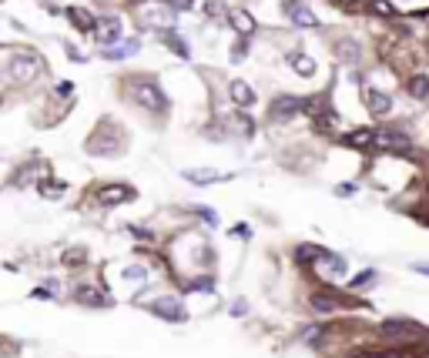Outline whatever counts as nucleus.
<instances>
[{"instance_id":"1","label":"nucleus","mask_w":429,"mask_h":358,"mask_svg":"<svg viewBox=\"0 0 429 358\" xmlns=\"http://www.w3.org/2000/svg\"><path fill=\"white\" fill-rule=\"evenodd\" d=\"M127 94H131V101L138 107H145L151 114H165L168 111V98L161 94V84H154L151 77H131L127 80Z\"/></svg>"},{"instance_id":"2","label":"nucleus","mask_w":429,"mask_h":358,"mask_svg":"<svg viewBox=\"0 0 429 358\" xmlns=\"http://www.w3.org/2000/svg\"><path fill=\"white\" fill-rule=\"evenodd\" d=\"M7 74H10L14 84H30V80H37L44 74V60H41L37 51H21L14 57H7Z\"/></svg>"},{"instance_id":"3","label":"nucleus","mask_w":429,"mask_h":358,"mask_svg":"<svg viewBox=\"0 0 429 358\" xmlns=\"http://www.w3.org/2000/svg\"><path fill=\"white\" fill-rule=\"evenodd\" d=\"M346 144H349V148H359V151H369V148H379V134L369 128H355L346 134Z\"/></svg>"},{"instance_id":"4","label":"nucleus","mask_w":429,"mask_h":358,"mask_svg":"<svg viewBox=\"0 0 429 358\" xmlns=\"http://www.w3.org/2000/svg\"><path fill=\"white\" fill-rule=\"evenodd\" d=\"M94 37L101 41L104 47L118 44V41H121V17H107V21H101V24H98V30H94Z\"/></svg>"},{"instance_id":"5","label":"nucleus","mask_w":429,"mask_h":358,"mask_svg":"<svg viewBox=\"0 0 429 358\" xmlns=\"http://www.w3.org/2000/svg\"><path fill=\"white\" fill-rule=\"evenodd\" d=\"M285 14H289V17H292L299 27H315V24H319V21H315V14H312L305 3H299V0H289V3H285Z\"/></svg>"},{"instance_id":"6","label":"nucleus","mask_w":429,"mask_h":358,"mask_svg":"<svg viewBox=\"0 0 429 358\" xmlns=\"http://www.w3.org/2000/svg\"><path fill=\"white\" fill-rule=\"evenodd\" d=\"M134 198V188H127V184H107L101 191V201L104 205H125Z\"/></svg>"},{"instance_id":"7","label":"nucleus","mask_w":429,"mask_h":358,"mask_svg":"<svg viewBox=\"0 0 429 358\" xmlns=\"http://www.w3.org/2000/svg\"><path fill=\"white\" fill-rule=\"evenodd\" d=\"M228 24L235 27L242 37H252L255 34V17L249 10H228Z\"/></svg>"},{"instance_id":"8","label":"nucleus","mask_w":429,"mask_h":358,"mask_svg":"<svg viewBox=\"0 0 429 358\" xmlns=\"http://www.w3.org/2000/svg\"><path fill=\"white\" fill-rule=\"evenodd\" d=\"M305 104L308 101H302V98H278L275 104H272V114L275 118H292V114H299Z\"/></svg>"},{"instance_id":"9","label":"nucleus","mask_w":429,"mask_h":358,"mask_svg":"<svg viewBox=\"0 0 429 358\" xmlns=\"http://www.w3.org/2000/svg\"><path fill=\"white\" fill-rule=\"evenodd\" d=\"M228 94H231V101L242 104V107L255 104V91L245 84V80H231V84H228Z\"/></svg>"},{"instance_id":"10","label":"nucleus","mask_w":429,"mask_h":358,"mask_svg":"<svg viewBox=\"0 0 429 358\" xmlns=\"http://www.w3.org/2000/svg\"><path fill=\"white\" fill-rule=\"evenodd\" d=\"M335 57L346 64H359L362 60V47L355 41H335Z\"/></svg>"},{"instance_id":"11","label":"nucleus","mask_w":429,"mask_h":358,"mask_svg":"<svg viewBox=\"0 0 429 358\" xmlns=\"http://www.w3.org/2000/svg\"><path fill=\"white\" fill-rule=\"evenodd\" d=\"M67 17H71V24L81 27V30H98V21H94L87 10H81V7H71V10H67Z\"/></svg>"},{"instance_id":"12","label":"nucleus","mask_w":429,"mask_h":358,"mask_svg":"<svg viewBox=\"0 0 429 358\" xmlns=\"http://www.w3.org/2000/svg\"><path fill=\"white\" fill-rule=\"evenodd\" d=\"M406 91H409L412 98H419V101H426V98H429V77H426V74H416V77H409V84H406Z\"/></svg>"},{"instance_id":"13","label":"nucleus","mask_w":429,"mask_h":358,"mask_svg":"<svg viewBox=\"0 0 429 358\" xmlns=\"http://www.w3.org/2000/svg\"><path fill=\"white\" fill-rule=\"evenodd\" d=\"M379 148H393V151H403L406 137L399 131H379Z\"/></svg>"},{"instance_id":"14","label":"nucleus","mask_w":429,"mask_h":358,"mask_svg":"<svg viewBox=\"0 0 429 358\" xmlns=\"http://www.w3.org/2000/svg\"><path fill=\"white\" fill-rule=\"evenodd\" d=\"M289 64H292V67H295L302 77L315 74V60H312V57H305V54H292V57H289Z\"/></svg>"},{"instance_id":"15","label":"nucleus","mask_w":429,"mask_h":358,"mask_svg":"<svg viewBox=\"0 0 429 358\" xmlns=\"http://www.w3.org/2000/svg\"><path fill=\"white\" fill-rule=\"evenodd\" d=\"M369 107H373V114H389V111H393V101H389L382 91H369Z\"/></svg>"},{"instance_id":"16","label":"nucleus","mask_w":429,"mask_h":358,"mask_svg":"<svg viewBox=\"0 0 429 358\" xmlns=\"http://www.w3.org/2000/svg\"><path fill=\"white\" fill-rule=\"evenodd\" d=\"M161 41H165V44H168L178 57H185V60H188V44H181V37H178L175 30H161Z\"/></svg>"},{"instance_id":"17","label":"nucleus","mask_w":429,"mask_h":358,"mask_svg":"<svg viewBox=\"0 0 429 358\" xmlns=\"http://www.w3.org/2000/svg\"><path fill=\"white\" fill-rule=\"evenodd\" d=\"M154 311H161V315H168V318H181V308H178V302H171V298H161V302L154 305Z\"/></svg>"},{"instance_id":"18","label":"nucleus","mask_w":429,"mask_h":358,"mask_svg":"<svg viewBox=\"0 0 429 358\" xmlns=\"http://www.w3.org/2000/svg\"><path fill=\"white\" fill-rule=\"evenodd\" d=\"M138 51V41H127L125 47H114V51H107V57H111V60H125L127 54H134Z\"/></svg>"},{"instance_id":"19","label":"nucleus","mask_w":429,"mask_h":358,"mask_svg":"<svg viewBox=\"0 0 429 358\" xmlns=\"http://www.w3.org/2000/svg\"><path fill=\"white\" fill-rule=\"evenodd\" d=\"M382 332L386 335H412V328H409V322H386Z\"/></svg>"},{"instance_id":"20","label":"nucleus","mask_w":429,"mask_h":358,"mask_svg":"<svg viewBox=\"0 0 429 358\" xmlns=\"http://www.w3.org/2000/svg\"><path fill=\"white\" fill-rule=\"evenodd\" d=\"M77 302H87V305H101V295L94 288H77Z\"/></svg>"},{"instance_id":"21","label":"nucleus","mask_w":429,"mask_h":358,"mask_svg":"<svg viewBox=\"0 0 429 358\" xmlns=\"http://www.w3.org/2000/svg\"><path fill=\"white\" fill-rule=\"evenodd\" d=\"M312 308H319V311H332L335 308V302H332V295H312Z\"/></svg>"},{"instance_id":"22","label":"nucleus","mask_w":429,"mask_h":358,"mask_svg":"<svg viewBox=\"0 0 429 358\" xmlns=\"http://www.w3.org/2000/svg\"><path fill=\"white\" fill-rule=\"evenodd\" d=\"M205 14H208V17H225L228 10L222 0H208V3H205Z\"/></svg>"},{"instance_id":"23","label":"nucleus","mask_w":429,"mask_h":358,"mask_svg":"<svg viewBox=\"0 0 429 358\" xmlns=\"http://www.w3.org/2000/svg\"><path fill=\"white\" fill-rule=\"evenodd\" d=\"M359 358H419V355H412V352H366Z\"/></svg>"},{"instance_id":"24","label":"nucleus","mask_w":429,"mask_h":358,"mask_svg":"<svg viewBox=\"0 0 429 358\" xmlns=\"http://www.w3.org/2000/svg\"><path fill=\"white\" fill-rule=\"evenodd\" d=\"M61 191H64V184H57V181H44V184H41V194H44V198H61Z\"/></svg>"},{"instance_id":"25","label":"nucleus","mask_w":429,"mask_h":358,"mask_svg":"<svg viewBox=\"0 0 429 358\" xmlns=\"http://www.w3.org/2000/svg\"><path fill=\"white\" fill-rule=\"evenodd\" d=\"M369 7H373L376 14H382V17H393V14H396V7H393V3H386V0H373Z\"/></svg>"},{"instance_id":"26","label":"nucleus","mask_w":429,"mask_h":358,"mask_svg":"<svg viewBox=\"0 0 429 358\" xmlns=\"http://www.w3.org/2000/svg\"><path fill=\"white\" fill-rule=\"evenodd\" d=\"M188 178H191V181H218V178H225V175H211V171H188Z\"/></svg>"},{"instance_id":"27","label":"nucleus","mask_w":429,"mask_h":358,"mask_svg":"<svg viewBox=\"0 0 429 358\" xmlns=\"http://www.w3.org/2000/svg\"><path fill=\"white\" fill-rule=\"evenodd\" d=\"M295 258H299V261H312V258H319V251H315V248H299Z\"/></svg>"},{"instance_id":"28","label":"nucleus","mask_w":429,"mask_h":358,"mask_svg":"<svg viewBox=\"0 0 429 358\" xmlns=\"http://www.w3.org/2000/svg\"><path fill=\"white\" fill-rule=\"evenodd\" d=\"M165 3H168L171 10H188V7H191L195 0H165Z\"/></svg>"},{"instance_id":"29","label":"nucleus","mask_w":429,"mask_h":358,"mask_svg":"<svg viewBox=\"0 0 429 358\" xmlns=\"http://www.w3.org/2000/svg\"><path fill=\"white\" fill-rule=\"evenodd\" d=\"M353 191H355V184H339V188H335V194H339V198H349Z\"/></svg>"},{"instance_id":"30","label":"nucleus","mask_w":429,"mask_h":358,"mask_svg":"<svg viewBox=\"0 0 429 358\" xmlns=\"http://www.w3.org/2000/svg\"><path fill=\"white\" fill-rule=\"evenodd\" d=\"M373 275H376V271H362V275H359V278H355V288H359V284H369V282H373Z\"/></svg>"},{"instance_id":"31","label":"nucleus","mask_w":429,"mask_h":358,"mask_svg":"<svg viewBox=\"0 0 429 358\" xmlns=\"http://www.w3.org/2000/svg\"><path fill=\"white\" fill-rule=\"evenodd\" d=\"M242 57H245V44H235L231 47V60H242Z\"/></svg>"},{"instance_id":"32","label":"nucleus","mask_w":429,"mask_h":358,"mask_svg":"<svg viewBox=\"0 0 429 358\" xmlns=\"http://www.w3.org/2000/svg\"><path fill=\"white\" fill-rule=\"evenodd\" d=\"M416 271H419V275H429V261H419V265H416Z\"/></svg>"},{"instance_id":"33","label":"nucleus","mask_w":429,"mask_h":358,"mask_svg":"<svg viewBox=\"0 0 429 358\" xmlns=\"http://www.w3.org/2000/svg\"><path fill=\"white\" fill-rule=\"evenodd\" d=\"M335 3H342V7H349V3H355V0H335Z\"/></svg>"},{"instance_id":"34","label":"nucleus","mask_w":429,"mask_h":358,"mask_svg":"<svg viewBox=\"0 0 429 358\" xmlns=\"http://www.w3.org/2000/svg\"><path fill=\"white\" fill-rule=\"evenodd\" d=\"M131 3H141V0H131Z\"/></svg>"},{"instance_id":"35","label":"nucleus","mask_w":429,"mask_h":358,"mask_svg":"<svg viewBox=\"0 0 429 358\" xmlns=\"http://www.w3.org/2000/svg\"><path fill=\"white\" fill-rule=\"evenodd\" d=\"M426 191H429V181H426Z\"/></svg>"}]
</instances>
